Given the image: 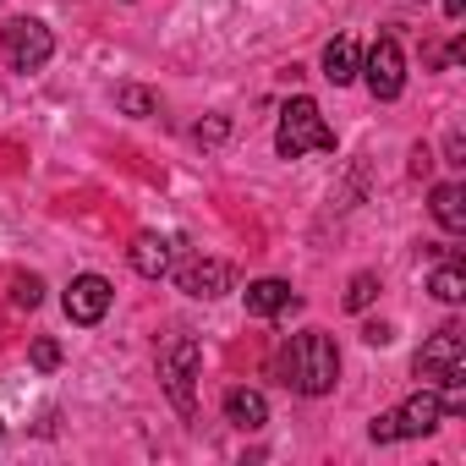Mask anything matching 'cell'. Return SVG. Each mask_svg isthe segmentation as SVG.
Segmentation results:
<instances>
[{"label": "cell", "instance_id": "10", "mask_svg": "<svg viewBox=\"0 0 466 466\" xmlns=\"http://www.w3.org/2000/svg\"><path fill=\"white\" fill-rule=\"evenodd\" d=\"M170 248H176L170 237H154V230H143L127 258H132V269H137L143 280H159V275H170Z\"/></svg>", "mask_w": 466, "mask_h": 466}, {"label": "cell", "instance_id": "1", "mask_svg": "<svg viewBox=\"0 0 466 466\" xmlns=\"http://www.w3.org/2000/svg\"><path fill=\"white\" fill-rule=\"evenodd\" d=\"M280 373L297 395H329L335 379H340V351L324 329H308L280 351Z\"/></svg>", "mask_w": 466, "mask_h": 466}, {"label": "cell", "instance_id": "15", "mask_svg": "<svg viewBox=\"0 0 466 466\" xmlns=\"http://www.w3.org/2000/svg\"><path fill=\"white\" fill-rule=\"evenodd\" d=\"M39 302H45V280H39V275H17V280H12V308L34 313Z\"/></svg>", "mask_w": 466, "mask_h": 466}, {"label": "cell", "instance_id": "17", "mask_svg": "<svg viewBox=\"0 0 466 466\" xmlns=\"http://www.w3.org/2000/svg\"><path fill=\"white\" fill-rule=\"evenodd\" d=\"M373 297H379V275H351V286H346V308L362 313Z\"/></svg>", "mask_w": 466, "mask_h": 466}, {"label": "cell", "instance_id": "8", "mask_svg": "<svg viewBox=\"0 0 466 466\" xmlns=\"http://www.w3.org/2000/svg\"><path fill=\"white\" fill-rule=\"evenodd\" d=\"M176 286H181L187 297L214 302V297H225V291H230V264H219V258H192V264L176 275Z\"/></svg>", "mask_w": 466, "mask_h": 466}, {"label": "cell", "instance_id": "6", "mask_svg": "<svg viewBox=\"0 0 466 466\" xmlns=\"http://www.w3.org/2000/svg\"><path fill=\"white\" fill-rule=\"evenodd\" d=\"M439 422H444V400H439L433 384H422L406 406L390 411V433H395V439H422V433H433Z\"/></svg>", "mask_w": 466, "mask_h": 466}, {"label": "cell", "instance_id": "7", "mask_svg": "<svg viewBox=\"0 0 466 466\" xmlns=\"http://www.w3.org/2000/svg\"><path fill=\"white\" fill-rule=\"evenodd\" d=\"M110 302H116V286L105 275H77L66 286V319L72 324H99L110 313Z\"/></svg>", "mask_w": 466, "mask_h": 466}, {"label": "cell", "instance_id": "23", "mask_svg": "<svg viewBox=\"0 0 466 466\" xmlns=\"http://www.w3.org/2000/svg\"><path fill=\"white\" fill-rule=\"evenodd\" d=\"M461 12H466V0H444V17L450 23H461Z\"/></svg>", "mask_w": 466, "mask_h": 466}, {"label": "cell", "instance_id": "18", "mask_svg": "<svg viewBox=\"0 0 466 466\" xmlns=\"http://www.w3.org/2000/svg\"><path fill=\"white\" fill-rule=\"evenodd\" d=\"M192 137H198L203 148H214V143H225V137H230V121H225V116H214V121H198V132H192Z\"/></svg>", "mask_w": 466, "mask_h": 466}, {"label": "cell", "instance_id": "19", "mask_svg": "<svg viewBox=\"0 0 466 466\" xmlns=\"http://www.w3.org/2000/svg\"><path fill=\"white\" fill-rule=\"evenodd\" d=\"M28 357H34V368H39V373H56V368H61V346H56V340H34V351H28Z\"/></svg>", "mask_w": 466, "mask_h": 466}, {"label": "cell", "instance_id": "22", "mask_svg": "<svg viewBox=\"0 0 466 466\" xmlns=\"http://www.w3.org/2000/svg\"><path fill=\"white\" fill-rule=\"evenodd\" d=\"M428 165H433V154H428V148H417V154H411V176H422Z\"/></svg>", "mask_w": 466, "mask_h": 466}, {"label": "cell", "instance_id": "12", "mask_svg": "<svg viewBox=\"0 0 466 466\" xmlns=\"http://www.w3.org/2000/svg\"><path fill=\"white\" fill-rule=\"evenodd\" d=\"M428 208H433V219L450 230V237H455V230H466V187L461 181H439L428 192Z\"/></svg>", "mask_w": 466, "mask_h": 466}, {"label": "cell", "instance_id": "9", "mask_svg": "<svg viewBox=\"0 0 466 466\" xmlns=\"http://www.w3.org/2000/svg\"><path fill=\"white\" fill-rule=\"evenodd\" d=\"M225 422H230V428H242V433H258V428L269 422V400H264L258 390H248V384L225 390Z\"/></svg>", "mask_w": 466, "mask_h": 466}, {"label": "cell", "instance_id": "24", "mask_svg": "<svg viewBox=\"0 0 466 466\" xmlns=\"http://www.w3.org/2000/svg\"><path fill=\"white\" fill-rule=\"evenodd\" d=\"M0 439H6V422H0Z\"/></svg>", "mask_w": 466, "mask_h": 466}, {"label": "cell", "instance_id": "16", "mask_svg": "<svg viewBox=\"0 0 466 466\" xmlns=\"http://www.w3.org/2000/svg\"><path fill=\"white\" fill-rule=\"evenodd\" d=\"M116 105H121L127 116H137V121H143V116H154V94H148V88H132V83H127V88H116Z\"/></svg>", "mask_w": 466, "mask_h": 466}, {"label": "cell", "instance_id": "4", "mask_svg": "<svg viewBox=\"0 0 466 466\" xmlns=\"http://www.w3.org/2000/svg\"><path fill=\"white\" fill-rule=\"evenodd\" d=\"M0 50H6V61L17 72H39L50 56H56V34L39 23V17H12L6 28H0Z\"/></svg>", "mask_w": 466, "mask_h": 466}, {"label": "cell", "instance_id": "20", "mask_svg": "<svg viewBox=\"0 0 466 466\" xmlns=\"http://www.w3.org/2000/svg\"><path fill=\"white\" fill-rule=\"evenodd\" d=\"M362 340H368V346H390V340H395V329H390V324H368V329H362Z\"/></svg>", "mask_w": 466, "mask_h": 466}, {"label": "cell", "instance_id": "14", "mask_svg": "<svg viewBox=\"0 0 466 466\" xmlns=\"http://www.w3.org/2000/svg\"><path fill=\"white\" fill-rule=\"evenodd\" d=\"M428 291L439 297V302H466V269H461V258L450 253V258H439V269H433V280H428Z\"/></svg>", "mask_w": 466, "mask_h": 466}, {"label": "cell", "instance_id": "11", "mask_svg": "<svg viewBox=\"0 0 466 466\" xmlns=\"http://www.w3.org/2000/svg\"><path fill=\"white\" fill-rule=\"evenodd\" d=\"M242 297H248V313H253V319H275V313L297 308V291H291L286 280H275V275H269V280H253Z\"/></svg>", "mask_w": 466, "mask_h": 466}, {"label": "cell", "instance_id": "13", "mask_svg": "<svg viewBox=\"0 0 466 466\" xmlns=\"http://www.w3.org/2000/svg\"><path fill=\"white\" fill-rule=\"evenodd\" d=\"M357 66H362V50H357L351 39H329V45H324V77H329L335 88L357 83Z\"/></svg>", "mask_w": 466, "mask_h": 466}, {"label": "cell", "instance_id": "2", "mask_svg": "<svg viewBox=\"0 0 466 466\" xmlns=\"http://www.w3.org/2000/svg\"><path fill=\"white\" fill-rule=\"evenodd\" d=\"M275 154L280 159H302V154H335V132L319 110V99L297 94L286 110H280V127H275Z\"/></svg>", "mask_w": 466, "mask_h": 466}, {"label": "cell", "instance_id": "3", "mask_svg": "<svg viewBox=\"0 0 466 466\" xmlns=\"http://www.w3.org/2000/svg\"><path fill=\"white\" fill-rule=\"evenodd\" d=\"M198 368H203V346H198L192 335L165 340V351H159V379H165V395L176 400V411H187V417H192V379H198Z\"/></svg>", "mask_w": 466, "mask_h": 466}, {"label": "cell", "instance_id": "21", "mask_svg": "<svg viewBox=\"0 0 466 466\" xmlns=\"http://www.w3.org/2000/svg\"><path fill=\"white\" fill-rule=\"evenodd\" d=\"M444 154H450V165H466V159H461V132H450V143H444Z\"/></svg>", "mask_w": 466, "mask_h": 466}, {"label": "cell", "instance_id": "5", "mask_svg": "<svg viewBox=\"0 0 466 466\" xmlns=\"http://www.w3.org/2000/svg\"><path fill=\"white\" fill-rule=\"evenodd\" d=\"M357 77L368 83L373 99H400V88H406V56H400V39H395V34L373 39V50L362 56Z\"/></svg>", "mask_w": 466, "mask_h": 466}]
</instances>
